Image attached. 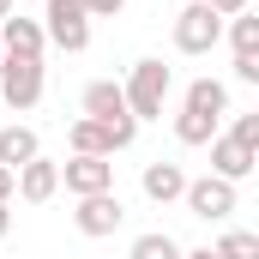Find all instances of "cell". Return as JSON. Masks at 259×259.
Returning a JSON list of instances; mask_svg holds the SVG:
<instances>
[{"label": "cell", "instance_id": "obj_1", "mask_svg": "<svg viewBox=\"0 0 259 259\" xmlns=\"http://www.w3.org/2000/svg\"><path fill=\"white\" fill-rule=\"evenodd\" d=\"M84 115L115 133L121 151L139 139V115H133V103H127V84H115V78H91V84H84Z\"/></svg>", "mask_w": 259, "mask_h": 259}, {"label": "cell", "instance_id": "obj_2", "mask_svg": "<svg viewBox=\"0 0 259 259\" xmlns=\"http://www.w3.org/2000/svg\"><path fill=\"white\" fill-rule=\"evenodd\" d=\"M169 91H175V72H169L163 61H133V72H127V103H133L139 121H163Z\"/></svg>", "mask_w": 259, "mask_h": 259}, {"label": "cell", "instance_id": "obj_3", "mask_svg": "<svg viewBox=\"0 0 259 259\" xmlns=\"http://www.w3.org/2000/svg\"><path fill=\"white\" fill-rule=\"evenodd\" d=\"M42 30H49L55 49L84 55L91 49V12H84V0H42Z\"/></svg>", "mask_w": 259, "mask_h": 259}, {"label": "cell", "instance_id": "obj_4", "mask_svg": "<svg viewBox=\"0 0 259 259\" xmlns=\"http://www.w3.org/2000/svg\"><path fill=\"white\" fill-rule=\"evenodd\" d=\"M217 42H223V12L205 6V0H187L175 12V49L181 55H211Z\"/></svg>", "mask_w": 259, "mask_h": 259}, {"label": "cell", "instance_id": "obj_5", "mask_svg": "<svg viewBox=\"0 0 259 259\" xmlns=\"http://www.w3.org/2000/svg\"><path fill=\"white\" fill-rule=\"evenodd\" d=\"M42 61H18V55H6L0 61V103L12 109V115H24V109H36L42 103Z\"/></svg>", "mask_w": 259, "mask_h": 259}, {"label": "cell", "instance_id": "obj_6", "mask_svg": "<svg viewBox=\"0 0 259 259\" xmlns=\"http://www.w3.org/2000/svg\"><path fill=\"white\" fill-rule=\"evenodd\" d=\"M181 205L193 211L199 223H223V217H235V181H223V175H199Z\"/></svg>", "mask_w": 259, "mask_h": 259}, {"label": "cell", "instance_id": "obj_7", "mask_svg": "<svg viewBox=\"0 0 259 259\" xmlns=\"http://www.w3.org/2000/svg\"><path fill=\"white\" fill-rule=\"evenodd\" d=\"M72 223H78V235L103 241V235H115V229L127 223V205H121V193H91V199H78Z\"/></svg>", "mask_w": 259, "mask_h": 259}, {"label": "cell", "instance_id": "obj_8", "mask_svg": "<svg viewBox=\"0 0 259 259\" xmlns=\"http://www.w3.org/2000/svg\"><path fill=\"white\" fill-rule=\"evenodd\" d=\"M61 187L72 199L115 193V163H109V157H72V163H61Z\"/></svg>", "mask_w": 259, "mask_h": 259}, {"label": "cell", "instance_id": "obj_9", "mask_svg": "<svg viewBox=\"0 0 259 259\" xmlns=\"http://www.w3.org/2000/svg\"><path fill=\"white\" fill-rule=\"evenodd\" d=\"M139 187H145V199L151 205H175V199H187V187H193V175L181 169V163H145V175H139Z\"/></svg>", "mask_w": 259, "mask_h": 259}, {"label": "cell", "instance_id": "obj_10", "mask_svg": "<svg viewBox=\"0 0 259 259\" xmlns=\"http://www.w3.org/2000/svg\"><path fill=\"white\" fill-rule=\"evenodd\" d=\"M0 42H6V55H18V61H42V49H49V30H42V18H24V12H12V18L0 24Z\"/></svg>", "mask_w": 259, "mask_h": 259}, {"label": "cell", "instance_id": "obj_11", "mask_svg": "<svg viewBox=\"0 0 259 259\" xmlns=\"http://www.w3.org/2000/svg\"><path fill=\"white\" fill-rule=\"evenodd\" d=\"M253 169H259V157L235 139V133H217V139H211V175H223V181H247Z\"/></svg>", "mask_w": 259, "mask_h": 259}, {"label": "cell", "instance_id": "obj_12", "mask_svg": "<svg viewBox=\"0 0 259 259\" xmlns=\"http://www.w3.org/2000/svg\"><path fill=\"white\" fill-rule=\"evenodd\" d=\"M55 193H61V163L36 157V163L18 169V199H24V205H49Z\"/></svg>", "mask_w": 259, "mask_h": 259}, {"label": "cell", "instance_id": "obj_13", "mask_svg": "<svg viewBox=\"0 0 259 259\" xmlns=\"http://www.w3.org/2000/svg\"><path fill=\"white\" fill-rule=\"evenodd\" d=\"M66 145H72V157H115V151H121L115 133L103 127V121H91V115H78V121L66 127Z\"/></svg>", "mask_w": 259, "mask_h": 259}, {"label": "cell", "instance_id": "obj_14", "mask_svg": "<svg viewBox=\"0 0 259 259\" xmlns=\"http://www.w3.org/2000/svg\"><path fill=\"white\" fill-rule=\"evenodd\" d=\"M36 157H42V139H36V127H24V121L0 127V163H6V169H24V163H36Z\"/></svg>", "mask_w": 259, "mask_h": 259}, {"label": "cell", "instance_id": "obj_15", "mask_svg": "<svg viewBox=\"0 0 259 259\" xmlns=\"http://www.w3.org/2000/svg\"><path fill=\"white\" fill-rule=\"evenodd\" d=\"M181 109H199V115L223 121V115H229V84H223V78H193V84H187V103H181Z\"/></svg>", "mask_w": 259, "mask_h": 259}, {"label": "cell", "instance_id": "obj_16", "mask_svg": "<svg viewBox=\"0 0 259 259\" xmlns=\"http://www.w3.org/2000/svg\"><path fill=\"white\" fill-rule=\"evenodd\" d=\"M127 259H187V247H181L175 235H163V229H145L127 247Z\"/></svg>", "mask_w": 259, "mask_h": 259}, {"label": "cell", "instance_id": "obj_17", "mask_svg": "<svg viewBox=\"0 0 259 259\" xmlns=\"http://www.w3.org/2000/svg\"><path fill=\"white\" fill-rule=\"evenodd\" d=\"M175 139H181V145H211V139H217V121L199 115V109H181V115H175Z\"/></svg>", "mask_w": 259, "mask_h": 259}, {"label": "cell", "instance_id": "obj_18", "mask_svg": "<svg viewBox=\"0 0 259 259\" xmlns=\"http://www.w3.org/2000/svg\"><path fill=\"white\" fill-rule=\"evenodd\" d=\"M223 36H229V49H235V55H259V12L229 18V24H223Z\"/></svg>", "mask_w": 259, "mask_h": 259}, {"label": "cell", "instance_id": "obj_19", "mask_svg": "<svg viewBox=\"0 0 259 259\" xmlns=\"http://www.w3.org/2000/svg\"><path fill=\"white\" fill-rule=\"evenodd\" d=\"M217 259H259V235L253 229H229L217 241Z\"/></svg>", "mask_w": 259, "mask_h": 259}, {"label": "cell", "instance_id": "obj_20", "mask_svg": "<svg viewBox=\"0 0 259 259\" xmlns=\"http://www.w3.org/2000/svg\"><path fill=\"white\" fill-rule=\"evenodd\" d=\"M229 133H235V139L259 157V109H253V115H235V127H229Z\"/></svg>", "mask_w": 259, "mask_h": 259}, {"label": "cell", "instance_id": "obj_21", "mask_svg": "<svg viewBox=\"0 0 259 259\" xmlns=\"http://www.w3.org/2000/svg\"><path fill=\"white\" fill-rule=\"evenodd\" d=\"M235 78L241 84H259V55H235Z\"/></svg>", "mask_w": 259, "mask_h": 259}, {"label": "cell", "instance_id": "obj_22", "mask_svg": "<svg viewBox=\"0 0 259 259\" xmlns=\"http://www.w3.org/2000/svg\"><path fill=\"white\" fill-rule=\"evenodd\" d=\"M12 199H18V169L0 163V205H12Z\"/></svg>", "mask_w": 259, "mask_h": 259}, {"label": "cell", "instance_id": "obj_23", "mask_svg": "<svg viewBox=\"0 0 259 259\" xmlns=\"http://www.w3.org/2000/svg\"><path fill=\"white\" fill-rule=\"evenodd\" d=\"M121 6H127V0H84V12H91V18H115Z\"/></svg>", "mask_w": 259, "mask_h": 259}, {"label": "cell", "instance_id": "obj_24", "mask_svg": "<svg viewBox=\"0 0 259 259\" xmlns=\"http://www.w3.org/2000/svg\"><path fill=\"white\" fill-rule=\"evenodd\" d=\"M205 6H217L223 18H241V12H253V0H205Z\"/></svg>", "mask_w": 259, "mask_h": 259}, {"label": "cell", "instance_id": "obj_25", "mask_svg": "<svg viewBox=\"0 0 259 259\" xmlns=\"http://www.w3.org/2000/svg\"><path fill=\"white\" fill-rule=\"evenodd\" d=\"M6 229H12V205H0V235H6Z\"/></svg>", "mask_w": 259, "mask_h": 259}, {"label": "cell", "instance_id": "obj_26", "mask_svg": "<svg viewBox=\"0 0 259 259\" xmlns=\"http://www.w3.org/2000/svg\"><path fill=\"white\" fill-rule=\"evenodd\" d=\"M187 259H217V247H193V253H187Z\"/></svg>", "mask_w": 259, "mask_h": 259}, {"label": "cell", "instance_id": "obj_27", "mask_svg": "<svg viewBox=\"0 0 259 259\" xmlns=\"http://www.w3.org/2000/svg\"><path fill=\"white\" fill-rule=\"evenodd\" d=\"M6 18H12V0H0V24H6Z\"/></svg>", "mask_w": 259, "mask_h": 259}, {"label": "cell", "instance_id": "obj_28", "mask_svg": "<svg viewBox=\"0 0 259 259\" xmlns=\"http://www.w3.org/2000/svg\"><path fill=\"white\" fill-rule=\"evenodd\" d=\"M0 61H6V42H0Z\"/></svg>", "mask_w": 259, "mask_h": 259}]
</instances>
